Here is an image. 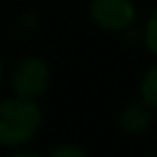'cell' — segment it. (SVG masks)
I'll list each match as a JSON object with an SVG mask.
<instances>
[{"instance_id": "8992f818", "label": "cell", "mask_w": 157, "mask_h": 157, "mask_svg": "<svg viewBox=\"0 0 157 157\" xmlns=\"http://www.w3.org/2000/svg\"><path fill=\"white\" fill-rule=\"evenodd\" d=\"M143 42H146L148 51H150L152 56H157V10L150 14V19H148V23H146V30H143Z\"/></svg>"}, {"instance_id": "9c48e42d", "label": "cell", "mask_w": 157, "mask_h": 157, "mask_svg": "<svg viewBox=\"0 0 157 157\" xmlns=\"http://www.w3.org/2000/svg\"><path fill=\"white\" fill-rule=\"evenodd\" d=\"M0 81H2V56H0Z\"/></svg>"}, {"instance_id": "52a82bcc", "label": "cell", "mask_w": 157, "mask_h": 157, "mask_svg": "<svg viewBox=\"0 0 157 157\" xmlns=\"http://www.w3.org/2000/svg\"><path fill=\"white\" fill-rule=\"evenodd\" d=\"M49 157H86V152L78 146H60L56 150H51Z\"/></svg>"}, {"instance_id": "3957f363", "label": "cell", "mask_w": 157, "mask_h": 157, "mask_svg": "<svg viewBox=\"0 0 157 157\" xmlns=\"http://www.w3.org/2000/svg\"><path fill=\"white\" fill-rule=\"evenodd\" d=\"M90 19L102 30H127L136 19L132 0H90Z\"/></svg>"}, {"instance_id": "277c9868", "label": "cell", "mask_w": 157, "mask_h": 157, "mask_svg": "<svg viewBox=\"0 0 157 157\" xmlns=\"http://www.w3.org/2000/svg\"><path fill=\"white\" fill-rule=\"evenodd\" d=\"M150 120H152L150 109L143 102H134L127 104L125 111L120 113V129L125 134H141L150 127Z\"/></svg>"}, {"instance_id": "5b68a950", "label": "cell", "mask_w": 157, "mask_h": 157, "mask_svg": "<svg viewBox=\"0 0 157 157\" xmlns=\"http://www.w3.org/2000/svg\"><path fill=\"white\" fill-rule=\"evenodd\" d=\"M141 102L150 111H157V65L148 69L141 81Z\"/></svg>"}, {"instance_id": "7a4b0ae2", "label": "cell", "mask_w": 157, "mask_h": 157, "mask_svg": "<svg viewBox=\"0 0 157 157\" xmlns=\"http://www.w3.org/2000/svg\"><path fill=\"white\" fill-rule=\"evenodd\" d=\"M49 83H51L49 65L35 56L19 60L14 72H12V88L19 97L37 99L49 90Z\"/></svg>"}, {"instance_id": "30bf717a", "label": "cell", "mask_w": 157, "mask_h": 157, "mask_svg": "<svg viewBox=\"0 0 157 157\" xmlns=\"http://www.w3.org/2000/svg\"><path fill=\"white\" fill-rule=\"evenodd\" d=\"M150 157H157V152H155V155H150Z\"/></svg>"}, {"instance_id": "6da1fadb", "label": "cell", "mask_w": 157, "mask_h": 157, "mask_svg": "<svg viewBox=\"0 0 157 157\" xmlns=\"http://www.w3.org/2000/svg\"><path fill=\"white\" fill-rule=\"evenodd\" d=\"M42 127V109L35 99L10 97L0 102V146H23Z\"/></svg>"}, {"instance_id": "ba28073f", "label": "cell", "mask_w": 157, "mask_h": 157, "mask_svg": "<svg viewBox=\"0 0 157 157\" xmlns=\"http://www.w3.org/2000/svg\"><path fill=\"white\" fill-rule=\"evenodd\" d=\"M7 157H39V155H33V152H14V155H7Z\"/></svg>"}]
</instances>
